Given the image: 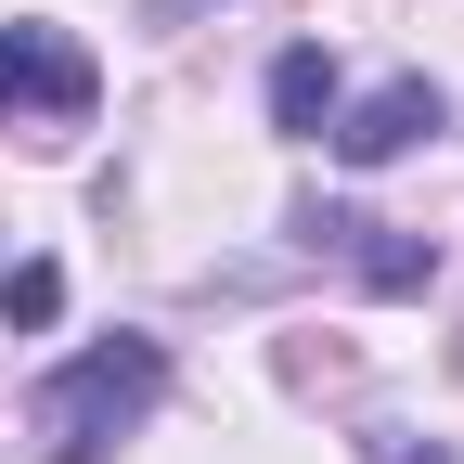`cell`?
<instances>
[{"mask_svg": "<svg viewBox=\"0 0 464 464\" xmlns=\"http://www.w3.org/2000/svg\"><path fill=\"white\" fill-rule=\"evenodd\" d=\"M155 400H168V348L155 335H103V348H78V362L39 387V439H52V464H103Z\"/></svg>", "mask_w": 464, "mask_h": 464, "instance_id": "cell-1", "label": "cell"}, {"mask_svg": "<svg viewBox=\"0 0 464 464\" xmlns=\"http://www.w3.org/2000/svg\"><path fill=\"white\" fill-rule=\"evenodd\" d=\"M91 103H103V65L65 26H39V14L0 26V116H14V130H78Z\"/></svg>", "mask_w": 464, "mask_h": 464, "instance_id": "cell-2", "label": "cell"}, {"mask_svg": "<svg viewBox=\"0 0 464 464\" xmlns=\"http://www.w3.org/2000/svg\"><path fill=\"white\" fill-rule=\"evenodd\" d=\"M426 130H439V91H426V78H387V91H362V103H348L323 142H335L348 168H387V155H413Z\"/></svg>", "mask_w": 464, "mask_h": 464, "instance_id": "cell-3", "label": "cell"}, {"mask_svg": "<svg viewBox=\"0 0 464 464\" xmlns=\"http://www.w3.org/2000/svg\"><path fill=\"white\" fill-rule=\"evenodd\" d=\"M310 246H335L348 271L374 284V297H413V284L439 271V246H413V232H387V219H348V207H323V219H310Z\"/></svg>", "mask_w": 464, "mask_h": 464, "instance_id": "cell-4", "label": "cell"}, {"mask_svg": "<svg viewBox=\"0 0 464 464\" xmlns=\"http://www.w3.org/2000/svg\"><path fill=\"white\" fill-rule=\"evenodd\" d=\"M271 130H297V142H323V130H335V65H323L310 39L271 65Z\"/></svg>", "mask_w": 464, "mask_h": 464, "instance_id": "cell-5", "label": "cell"}, {"mask_svg": "<svg viewBox=\"0 0 464 464\" xmlns=\"http://www.w3.org/2000/svg\"><path fill=\"white\" fill-rule=\"evenodd\" d=\"M52 310H65V271H52V258L0 271V323H52Z\"/></svg>", "mask_w": 464, "mask_h": 464, "instance_id": "cell-6", "label": "cell"}, {"mask_svg": "<svg viewBox=\"0 0 464 464\" xmlns=\"http://www.w3.org/2000/svg\"><path fill=\"white\" fill-rule=\"evenodd\" d=\"M374 464H451V451H439V439L413 451V439H400V426H374Z\"/></svg>", "mask_w": 464, "mask_h": 464, "instance_id": "cell-7", "label": "cell"}]
</instances>
